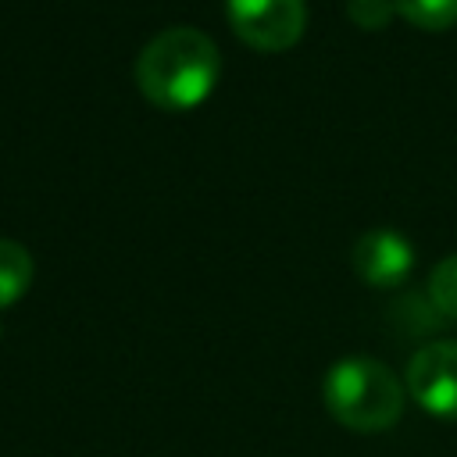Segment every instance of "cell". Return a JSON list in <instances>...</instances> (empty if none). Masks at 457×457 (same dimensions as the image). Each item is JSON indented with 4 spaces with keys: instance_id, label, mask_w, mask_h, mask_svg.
I'll list each match as a JSON object with an SVG mask.
<instances>
[{
    "instance_id": "obj_1",
    "label": "cell",
    "mask_w": 457,
    "mask_h": 457,
    "mask_svg": "<svg viewBox=\"0 0 457 457\" xmlns=\"http://www.w3.org/2000/svg\"><path fill=\"white\" fill-rule=\"evenodd\" d=\"M221 57L207 32L171 25L157 32L136 57V86L161 111H189L218 86Z\"/></svg>"
},
{
    "instance_id": "obj_2",
    "label": "cell",
    "mask_w": 457,
    "mask_h": 457,
    "mask_svg": "<svg viewBox=\"0 0 457 457\" xmlns=\"http://www.w3.org/2000/svg\"><path fill=\"white\" fill-rule=\"evenodd\" d=\"M325 411L353 432H386L400 421L407 386L375 357H343L321 378Z\"/></svg>"
},
{
    "instance_id": "obj_3",
    "label": "cell",
    "mask_w": 457,
    "mask_h": 457,
    "mask_svg": "<svg viewBox=\"0 0 457 457\" xmlns=\"http://www.w3.org/2000/svg\"><path fill=\"white\" fill-rule=\"evenodd\" d=\"M232 32L253 50H289L307 29L303 0H225Z\"/></svg>"
},
{
    "instance_id": "obj_4",
    "label": "cell",
    "mask_w": 457,
    "mask_h": 457,
    "mask_svg": "<svg viewBox=\"0 0 457 457\" xmlns=\"http://www.w3.org/2000/svg\"><path fill=\"white\" fill-rule=\"evenodd\" d=\"M403 386L425 414L457 421V339H436L414 350Z\"/></svg>"
},
{
    "instance_id": "obj_5",
    "label": "cell",
    "mask_w": 457,
    "mask_h": 457,
    "mask_svg": "<svg viewBox=\"0 0 457 457\" xmlns=\"http://www.w3.org/2000/svg\"><path fill=\"white\" fill-rule=\"evenodd\" d=\"M414 243L396 228H368L353 243V271L375 289L407 282V275L414 271Z\"/></svg>"
},
{
    "instance_id": "obj_6",
    "label": "cell",
    "mask_w": 457,
    "mask_h": 457,
    "mask_svg": "<svg viewBox=\"0 0 457 457\" xmlns=\"http://www.w3.org/2000/svg\"><path fill=\"white\" fill-rule=\"evenodd\" d=\"M32 275H36L32 253L14 239H0V311H7L29 293Z\"/></svg>"
},
{
    "instance_id": "obj_7",
    "label": "cell",
    "mask_w": 457,
    "mask_h": 457,
    "mask_svg": "<svg viewBox=\"0 0 457 457\" xmlns=\"http://www.w3.org/2000/svg\"><path fill=\"white\" fill-rule=\"evenodd\" d=\"M396 14L425 32H443L457 25V0H396Z\"/></svg>"
},
{
    "instance_id": "obj_8",
    "label": "cell",
    "mask_w": 457,
    "mask_h": 457,
    "mask_svg": "<svg viewBox=\"0 0 457 457\" xmlns=\"http://www.w3.org/2000/svg\"><path fill=\"white\" fill-rule=\"evenodd\" d=\"M428 303L436 314L457 321V253L443 257L428 275Z\"/></svg>"
},
{
    "instance_id": "obj_9",
    "label": "cell",
    "mask_w": 457,
    "mask_h": 457,
    "mask_svg": "<svg viewBox=\"0 0 457 457\" xmlns=\"http://www.w3.org/2000/svg\"><path fill=\"white\" fill-rule=\"evenodd\" d=\"M346 14H350L353 25L368 29V32H378L396 14V0H346Z\"/></svg>"
}]
</instances>
